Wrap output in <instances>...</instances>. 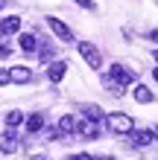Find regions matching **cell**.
<instances>
[{
  "label": "cell",
  "mask_w": 158,
  "mask_h": 160,
  "mask_svg": "<svg viewBox=\"0 0 158 160\" xmlns=\"http://www.w3.org/2000/svg\"><path fill=\"white\" fill-rule=\"evenodd\" d=\"M108 128L114 131V134H129V131L135 128V122L129 114H111L108 117Z\"/></svg>",
  "instance_id": "1"
},
{
  "label": "cell",
  "mask_w": 158,
  "mask_h": 160,
  "mask_svg": "<svg viewBox=\"0 0 158 160\" xmlns=\"http://www.w3.org/2000/svg\"><path fill=\"white\" fill-rule=\"evenodd\" d=\"M79 52H82V58L88 61V67H91V70H97L100 64H103V55H100V50H97L91 41H82V44H79Z\"/></svg>",
  "instance_id": "2"
},
{
  "label": "cell",
  "mask_w": 158,
  "mask_h": 160,
  "mask_svg": "<svg viewBox=\"0 0 158 160\" xmlns=\"http://www.w3.org/2000/svg\"><path fill=\"white\" fill-rule=\"evenodd\" d=\"M108 79L126 88V84H132V82H135V73L129 70V67H123V64H114V67H111V73H108Z\"/></svg>",
  "instance_id": "3"
},
{
  "label": "cell",
  "mask_w": 158,
  "mask_h": 160,
  "mask_svg": "<svg viewBox=\"0 0 158 160\" xmlns=\"http://www.w3.org/2000/svg\"><path fill=\"white\" fill-rule=\"evenodd\" d=\"M18 146H21L18 134H15V131H6V134H3V143H0V152H3V154H15Z\"/></svg>",
  "instance_id": "4"
},
{
  "label": "cell",
  "mask_w": 158,
  "mask_h": 160,
  "mask_svg": "<svg viewBox=\"0 0 158 160\" xmlns=\"http://www.w3.org/2000/svg\"><path fill=\"white\" fill-rule=\"evenodd\" d=\"M47 23H50V29L56 32V35H59V38L64 41V44H68V41H73V32L68 29V26H64L62 21H59V18H47Z\"/></svg>",
  "instance_id": "5"
},
{
  "label": "cell",
  "mask_w": 158,
  "mask_h": 160,
  "mask_svg": "<svg viewBox=\"0 0 158 160\" xmlns=\"http://www.w3.org/2000/svg\"><path fill=\"white\" fill-rule=\"evenodd\" d=\"M12 32H21V18L18 15H9L0 21V35H12Z\"/></svg>",
  "instance_id": "6"
},
{
  "label": "cell",
  "mask_w": 158,
  "mask_h": 160,
  "mask_svg": "<svg viewBox=\"0 0 158 160\" xmlns=\"http://www.w3.org/2000/svg\"><path fill=\"white\" fill-rule=\"evenodd\" d=\"M9 82H15V84H26V82H32V73L26 70V67H12V70H9Z\"/></svg>",
  "instance_id": "7"
},
{
  "label": "cell",
  "mask_w": 158,
  "mask_h": 160,
  "mask_svg": "<svg viewBox=\"0 0 158 160\" xmlns=\"http://www.w3.org/2000/svg\"><path fill=\"white\" fill-rule=\"evenodd\" d=\"M64 73H68V64H64V61H53L50 70H47V76H50V82H62Z\"/></svg>",
  "instance_id": "8"
},
{
  "label": "cell",
  "mask_w": 158,
  "mask_h": 160,
  "mask_svg": "<svg viewBox=\"0 0 158 160\" xmlns=\"http://www.w3.org/2000/svg\"><path fill=\"white\" fill-rule=\"evenodd\" d=\"M79 134L85 137V140H97V122L94 119H85V122H79Z\"/></svg>",
  "instance_id": "9"
},
{
  "label": "cell",
  "mask_w": 158,
  "mask_h": 160,
  "mask_svg": "<svg viewBox=\"0 0 158 160\" xmlns=\"http://www.w3.org/2000/svg\"><path fill=\"white\" fill-rule=\"evenodd\" d=\"M76 131V122H73V117L68 114V117H62L59 119V137H68V134H73Z\"/></svg>",
  "instance_id": "10"
},
{
  "label": "cell",
  "mask_w": 158,
  "mask_h": 160,
  "mask_svg": "<svg viewBox=\"0 0 158 160\" xmlns=\"http://www.w3.org/2000/svg\"><path fill=\"white\" fill-rule=\"evenodd\" d=\"M129 134H135V137H132V143H135V146H150L152 140H155V137H152V131H135V128H132Z\"/></svg>",
  "instance_id": "11"
},
{
  "label": "cell",
  "mask_w": 158,
  "mask_h": 160,
  "mask_svg": "<svg viewBox=\"0 0 158 160\" xmlns=\"http://www.w3.org/2000/svg\"><path fill=\"white\" fill-rule=\"evenodd\" d=\"M18 44H21V50H24V52H35V50H38V41H35V35H30V32H24Z\"/></svg>",
  "instance_id": "12"
},
{
  "label": "cell",
  "mask_w": 158,
  "mask_h": 160,
  "mask_svg": "<svg viewBox=\"0 0 158 160\" xmlns=\"http://www.w3.org/2000/svg\"><path fill=\"white\" fill-rule=\"evenodd\" d=\"M152 99H155V96L150 93V88H144V84H138V88H135V102H141V105H150Z\"/></svg>",
  "instance_id": "13"
},
{
  "label": "cell",
  "mask_w": 158,
  "mask_h": 160,
  "mask_svg": "<svg viewBox=\"0 0 158 160\" xmlns=\"http://www.w3.org/2000/svg\"><path fill=\"white\" fill-rule=\"evenodd\" d=\"M41 128H44V114H32L26 119V131H30V134H35V131H41Z\"/></svg>",
  "instance_id": "14"
},
{
  "label": "cell",
  "mask_w": 158,
  "mask_h": 160,
  "mask_svg": "<svg viewBox=\"0 0 158 160\" xmlns=\"http://www.w3.org/2000/svg\"><path fill=\"white\" fill-rule=\"evenodd\" d=\"M21 122H24V114H21V111H12V114H6V125H9V128H18Z\"/></svg>",
  "instance_id": "15"
},
{
  "label": "cell",
  "mask_w": 158,
  "mask_h": 160,
  "mask_svg": "<svg viewBox=\"0 0 158 160\" xmlns=\"http://www.w3.org/2000/svg\"><path fill=\"white\" fill-rule=\"evenodd\" d=\"M85 119H94V122H100V119H103V111H100L97 105H88V108H85Z\"/></svg>",
  "instance_id": "16"
},
{
  "label": "cell",
  "mask_w": 158,
  "mask_h": 160,
  "mask_svg": "<svg viewBox=\"0 0 158 160\" xmlns=\"http://www.w3.org/2000/svg\"><path fill=\"white\" fill-rule=\"evenodd\" d=\"M35 52H38L41 61H50V58H53V47H41V50H35Z\"/></svg>",
  "instance_id": "17"
},
{
  "label": "cell",
  "mask_w": 158,
  "mask_h": 160,
  "mask_svg": "<svg viewBox=\"0 0 158 160\" xmlns=\"http://www.w3.org/2000/svg\"><path fill=\"white\" fill-rule=\"evenodd\" d=\"M12 55V47H6V44H0V58H9Z\"/></svg>",
  "instance_id": "18"
},
{
  "label": "cell",
  "mask_w": 158,
  "mask_h": 160,
  "mask_svg": "<svg viewBox=\"0 0 158 160\" xmlns=\"http://www.w3.org/2000/svg\"><path fill=\"white\" fill-rule=\"evenodd\" d=\"M6 82H9V73H6V70H0V84H6Z\"/></svg>",
  "instance_id": "19"
},
{
  "label": "cell",
  "mask_w": 158,
  "mask_h": 160,
  "mask_svg": "<svg viewBox=\"0 0 158 160\" xmlns=\"http://www.w3.org/2000/svg\"><path fill=\"white\" fill-rule=\"evenodd\" d=\"M76 3H79V6H85V9H91V6H94L91 0H76Z\"/></svg>",
  "instance_id": "20"
},
{
  "label": "cell",
  "mask_w": 158,
  "mask_h": 160,
  "mask_svg": "<svg viewBox=\"0 0 158 160\" xmlns=\"http://www.w3.org/2000/svg\"><path fill=\"white\" fill-rule=\"evenodd\" d=\"M70 160H91V157H88V154H73Z\"/></svg>",
  "instance_id": "21"
},
{
  "label": "cell",
  "mask_w": 158,
  "mask_h": 160,
  "mask_svg": "<svg viewBox=\"0 0 158 160\" xmlns=\"http://www.w3.org/2000/svg\"><path fill=\"white\" fill-rule=\"evenodd\" d=\"M91 160H111V157H106V154H100V157H91Z\"/></svg>",
  "instance_id": "22"
},
{
  "label": "cell",
  "mask_w": 158,
  "mask_h": 160,
  "mask_svg": "<svg viewBox=\"0 0 158 160\" xmlns=\"http://www.w3.org/2000/svg\"><path fill=\"white\" fill-rule=\"evenodd\" d=\"M152 137H155V140H158V125H155V128H152Z\"/></svg>",
  "instance_id": "23"
},
{
  "label": "cell",
  "mask_w": 158,
  "mask_h": 160,
  "mask_svg": "<svg viewBox=\"0 0 158 160\" xmlns=\"http://www.w3.org/2000/svg\"><path fill=\"white\" fill-rule=\"evenodd\" d=\"M152 76H155V82H158V67H155V70H152Z\"/></svg>",
  "instance_id": "24"
},
{
  "label": "cell",
  "mask_w": 158,
  "mask_h": 160,
  "mask_svg": "<svg viewBox=\"0 0 158 160\" xmlns=\"http://www.w3.org/2000/svg\"><path fill=\"white\" fill-rule=\"evenodd\" d=\"M32 160H47V157H41V154H38V157H32Z\"/></svg>",
  "instance_id": "25"
},
{
  "label": "cell",
  "mask_w": 158,
  "mask_h": 160,
  "mask_svg": "<svg viewBox=\"0 0 158 160\" xmlns=\"http://www.w3.org/2000/svg\"><path fill=\"white\" fill-rule=\"evenodd\" d=\"M3 3H6V0H0V9H3Z\"/></svg>",
  "instance_id": "26"
}]
</instances>
